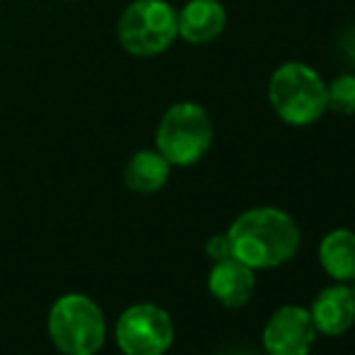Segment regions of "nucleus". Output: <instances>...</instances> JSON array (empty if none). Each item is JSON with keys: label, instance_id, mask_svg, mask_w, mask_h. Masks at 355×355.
Wrapping results in <instances>:
<instances>
[{"label": "nucleus", "instance_id": "1", "mask_svg": "<svg viewBox=\"0 0 355 355\" xmlns=\"http://www.w3.org/2000/svg\"><path fill=\"white\" fill-rule=\"evenodd\" d=\"M232 257L254 271H271L297 254L302 232L293 215L281 208L259 206L234 218L227 232Z\"/></svg>", "mask_w": 355, "mask_h": 355}, {"label": "nucleus", "instance_id": "2", "mask_svg": "<svg viewBox=\"0 0 355 355\" xmlns=\"http://www.w3.org/2000/svg\"><path fill=\"white\" fill-rule=\"evenodd\" d=\"M268 102L290 126H312L327 112V83L312 66L288 61L268 78Z\"/></svg>", "mask_w": 355, "mask_h": 355}, {"label": "nucleus", "instance_id": "3", "mask_svg": "<svg viewBox=\"0 0 355 355\" xmlns=\"http://www.w3.org/2000/svg\"><path fill=\"white\" fill-rule=\"evenodd\" d=\"M49 338L61 355H94L107 338V319L99 304L83 293L61 295L49 309Z\"/></svg>", "mask_w": 355, "mask_h": 355}, {"label": "nucleus", "instance_id": "4", "mask_svg": "<svg viewBox=\"0 0 355 355\" xmlns=\"http://www.w3.org/2000/svg\"><path fill=\"white\" fill-rule=\"evenodd\" d=\"M213 145V121L206 107L196 102H177L162 114L155 131V150L172 167H191L206 157Z\"/></svg>", "mask_w": 355, "mask_h": 355}, {"label": "nucleus", "instance_id": "5", "mask_svg": "<svg viewBox=\"0 0 355 355\" xmlns=\"http://www.w3.org/2000/svg\"><path fill=\"white\" fill-rule=\"evenodd\" d=\"M116 34L131 56H157L179 37L177 10L167 0H133L119 17Z\"/></svg>", "mask_w": 355, "mask_h": 355}, {"label": "nucleus", "instance_id": "6", "mask_svg": "<svg viewBox=\"0 0 355 355\" xmlns=\"http://www.w3.org/2000/svg\"><path fill=\"white\" fill-rule=\"evenodd\" d=\"M114 336L123 355H164L174 343V322L167 309L138 302L123 309Z\"/></svg>", "mask_w": 355, "mask_h": 355}, {"label": "nucleus", "instance_id": "7", "mask_svg": "<svg viewBox=\"0 0 355 355\" xmlns=\"http://www.w3.org/2000/svg\"><path fill=\"white\" fill-rule=\"evenodd\" d=\"M317 329L302 304H283L268 317L261 341L268 355H309Z\"/></svg>", "mask_w": 355, "mask_h": 355}, {"label": "nucleus", "instance_id": "8", "mask_svg": "<svg viewBox=\"0 0 355 355\" xmlns=\"http://www.w3.org/2000/svg\"><path fill=\"white\" fill-rule=\"evenodd\" d=\"M309 317L324 336H341L355 324V295L348 283H334L329 288L319 290L312 300Z\"/></svg>", "mask_w": 355, "mask_h": 355}, {"label": "nucleus", "instance_id": "9", "mask_svg": "<svg viewBox=\"0 0 355 355\" xmlns=\"http://www.w3.org/2000/svg\"><path fill=\"white\" fill-rule=\"evenodd\" d=\"M254 288H257V271L234 257L213 261V268L208 271V293L225 309L247 307Z\"/></svg>", "mask_w": 355, "mask_h": 355}, {"label": "nucleus", "instance_id": "10", "mask_svg": "<svg viewBox=\"0 0 355 355\" xmlns=\"http://www.w3.org/2000/svg\"><path fill=\"white\" fill-rule=\"evenodd\" d=\"M227 27V10L220 0H189L177 12L179 37L193 46L211 44Z\"/></svg>", "mask_w": 355, "mask_h": 355}, {"label": "nucleus", "instance_id": "11", "mask_svg": "<svg viewBox=\"0 0 355 355\" xmlns=\"http://www.w3.org/2000/svg\"><path fill=\"white\" fill-rule=\"evenodd\" d=\"M319 266L331 281H355V232L346 227L331 230L319 242Z\"/></svg>", "mask_w": 355, "mask_h": 355}, {"label": "nucleus", "instance_id": "12", "mask_svg": "<svg viewBox=\"0 0 355 355\" xmlns=\"http://www.w3.org/2000/svg\"><path fill=\"white\" fill-rule=\"evenodd\" d=\"M172 164L159 150H138L123 167V184L133 193H155L169 182Z\"/></svg>", "mask_w": 355, "mask_h": 355}, {"label": "nucleus", "instance_id": "13", "mask_svg": "<svg viewBox=\"0 0 355 355\" xmlns=\"http://www.w3.org/2000/svg\"><path fill=\"white\" fill-rule=\"evenodd\" d=\"M327 109L343 116H353L355 114V75L346 73L334 78L327 85Z\"/></svg>", "mask_w": 355, "mask_h": 355}, {"label": "nucleus", "instance_id": "14", "mask_svg": "<svg viewBox=\"0 0 355 355\" xmlns=\"http://www.w3.org/2000/svg\"><path fill=\"white\" fill-rule=\"evenodd\" d=\"M206 254L211 261H223V259L232 257V249H230V239L227 234H213L206 242Z\"/></svg>", "mask_w": 355, "mask_h": 355}, {"label": "nucleus", "instance_id": "15", "mask_svg": "<svg viewBox=\"0 0 355 355\" xmlns=\"http://www.w3.org/2000/svg\"><path fill=\"white\" fill-rule=\"evenodd\" d=\"M341 51L355 66V24H351V27L341 34Z\"/></svg>", "mask_w": 355, "mask_h": 355}, {"label": "nucleus", "instance_id": "16", "mask_svg": "<svg viewBox=\"0 0 355 355\" xmlns=\"http://www.w3.org/2000/svg\"><path fill=\"white\" fill-rule=\"evenodd\" d=\"M351 288H353V295H355V281H353V285H351Z\"/></svg>", "mask_w": 355, "mask_h": 355}]
</instances>
